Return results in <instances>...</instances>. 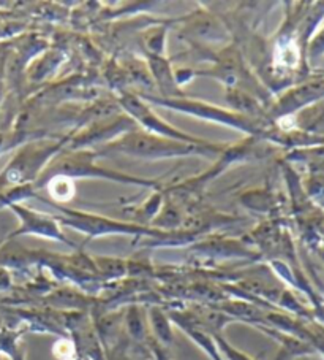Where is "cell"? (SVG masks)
Masks as SVG:
<instances>
[{
	"label": "cell",
	"instance_id": "cell-1",
	"mask_svg": "<svg viewBox=\"0 0 324 360\" xmlns=\"http://www.w3.org/2000/svg\"><path fill=\"white\" fill-rule=\"evenodd\" d=\"M122 150L132 154H138V156H149V158H157V156H171V154H182L185 150L182 146L171 145V143H165L160 140L151 139V136H130L122 143Z\"/></svg>",
	"mask_w": 324,
	"mask_h": 360
}]
</instances>
